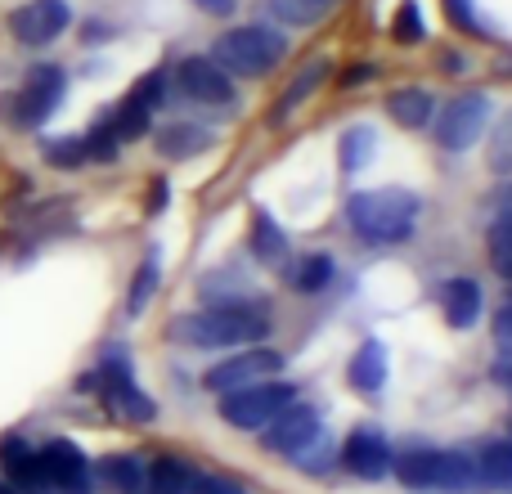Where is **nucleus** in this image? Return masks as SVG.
<instances>
[{
    "label": "nucleus",
    "mask_w": 512,
    "mask_h": 494,
    "mask_svg": "<svg viewBox=\"0 0 512 494\" xmlns=\"http://www.w3.org/2000/svg\"><path fill=\"white\" fill-rule=\"evenodd\" d=\"M167 90H171L167 72H162V68H153V72H144V77L131 86V99H135V104H144V108H149V113H158V108L167 104Z\"/></svg>",
    "instance_id": "c9c22d12"
},
{
    "label": "nucleus",
    "mask_w": 512,
    "mask_h": 494,
    "mask_svg": "<svg viewBox=\"0 0 512 494\" xmlns=\"http://www.w3.org/2000/svg\"><path fill=\"white\" fill-rule=\"evenodd\" d=\"M441 310H445V324L459 328V333L477 328L481 310H486V297H481V283H477V279H468V274L450 279V283L441 288Z\"/></svg>",
    "instance_id": "a211bd4d"
},
{
    "label": "nucleus",
    "mask_w": 512,
    "mask_h": 494,
    "mask_svg": "<svg viewBox=\"0 0 512 494\" xmlns=\"http://www.w3.org/2000/svg\"><path fill=\"white\" fill-rule=\"evenodd\" d=\"M108 122H113L117 140H122V144H135V140H144V135H149L153 113H149V108H144V104H135L131 95H126L122 104H117V113L108 117Z\"/></svg>",
    "instance_id": "c756f323"
},
{
    "label": "nucleus",
    "mask_w": 512,
    "mask_h": 494,
    "mask_svg": "<svg viewBox=\"0 0 512 494\" xmlns=\"http://www.w3.org/2000/svg\"><path fill=\"white\" fill-rule=\"evenodd\" d=\"M292 400H297V387L279 373V378H265V382H252V387L216 396V414H221V423L230 427V432L256 436V432H265Z\"/></svg>",
    "instance_id": "423d86ee"
},
{
    "label": "nucleus",
    "mask_w": 512,
    "mask_h": 494,
    "mask_svg": "<svg viewBox=\"0 0 512 494\" xmlns=\"http://www.w3.org/2000/svg\"><path fill=\"white\" fill-rule=\"evenodd\" d=\"M490 122V95L486 90H463L436 113V144L445 153H468L486 135Z\"/></svg>",
    "instance_id": "6e6552de"
},
{
    "label": "nucleus",
    "mask_w": 512,
    "mask_h": 494,
    "mask_svg": "<svg viewBox=\"0 0 512 494\" xmlns=\"http://www.w3.org/2000/svg\"><path fill=\"white\" fill-rule=\"evenodd\" d=\"M490 207H495V216H499V212H512V176L504 180V185H499V194L490 198Z\"/></svg>",
    "instance_id": "c03bdc74"
},
{
    "label": "nucleus",
    "mask_w": 512,
    "mask_h": 494,
    "mask_svg": "<svg viewBox=\"0 0 512 494\" xmlns=\"http://www.w3.org/2000/svg\"><path fill=\"white\" fill-rule=\"evenodd\" d=\"M41 468H45V481H50V494H95L99 486L95 463L68 436H54V441L41 445Z\"/></svg>",
    "instance_id": "9b49d317"
},
{
    "label": "nucleus",
    "mask_w": 512,
    "mask_h": 494,
    "mask_svg": "<svg viewBox=\"0 0 512 494\" xmlns=\"http://www.w3.org/2000/svg\"><path fill=\"white\" fill-rule=\"evenodd\" d=\"M342 0H270V14L288 27H310L319 18H328Z\"/></svg>",
    "instance_id": "c85d7f7f"
},
{
    "label": "nucleus",
    "mask_w": 512,
    "mask_h": 494,
    "mask_svg": "<svg viewBox=\"0 0 512 494\" xmlns=\"http://www.w3.org/2000/svg\"><path fill=\"white\" fill-rule=\"evenodd\" d=\"M283 364H288V360H283L274 346H265V342L239 346L234 355H221V360L203 373V387L212 391V396H225V391H239V387H252V382L279 378Z\"/></svg>",
    "instance_id": "0eeeda50"
},
{
    "label": "nucleus",
    "mask_w": 512,
    "mask_h": 494,
    "mask_svg": "<svg viewBox=\"0 0 512 494\" xmlns=\"http://www.w3.org/2000/svg\"><path fill=\"white\" fill-rule=\"evenodd\" d=\"M0 494H23V490H14V486H9L5 477H0Z\"/></svg>",
    "instance_id": "09e8293b"
},
{
    "label": "nucleus",
    "mask_w": 512,
    "mask_h": 494,
    "mask_svg": "<svg viewBox=\"0 0 512 494\" xmlns=\"http://www.w3.org/2000/svg\"><path fill=\"white\" fill-rule=\"evenodd\" d=\"M216 68H225L230 77H243V81H256L265 72H274L283 59H288V36L274 32L265 23H248V27H234L216 41L212 50Z\"/></svg>",
    "instance_id": "20e7f679"
},
{
    "label": "nucleus",
    "mask_w": 512,
    "mask_h": 494,
    "mask_svg": "<svg viewBox=\"0 0 512 494\" xmlns=\"http://www.w3.org/2000/svg\"><path fill=\"white\" fill-rule=\"evenodd\" d=\"M373 77H378L373 63H355L351 72H342V86H360V81H373Z\"/></svg>",
    "instance_id": "37998d69"
},
{
    "label": "nucleus",
    "mask_w": 512,
    "mask_h": 494,
    "mask_svg": "<svg viewBox=\"0 0 512 494\" xmlns=\"http://www.w3.org/2000/svg\"><path fill=\"white\" fill-rule=\"evenodd\" d=\"M391 477L409 494H436L441 490V450H436V445H418V450L396 454Z\"/></svg>",
    "instance_id": "dca6fc26"
},
{
    "label": "nucleus",
    "mask_w": 512,
    "mask_h": 494,
    "mask_svg": "<svg viewBox=\"0 0 512 494\" xmlns=\"http://www.w3.org/2000/svg\"><path fill=\"white\" fill-rule=\"evenodd\" d=\"M41 158L59 171H72V167H81V162H90L81 135H50V140H41Z\"/></svg>",
    "instance_id": "2f4dec72"
},
{
    "label": "nucleus",
    "mask_w": 512,
    "mask_h": 494,
    "mask_svg": "<svg viewBox=\"0 0 512 494\" xmlns=\"http://www.w3.org/2000/svg\"><path fill=\"white\" fill-rule=\"evenodd\" d=\"M5 27L18 45H27V50H45V45H54L72 27V5L68 0H27V5L9 9Z\"/></svg>",
    "instance_id": "9d476101"
},
{
    "label": "nucleus",
    "mask_w": 512,
    "mask_h": 494,
    "mask_svg": "<svg viewBox=\"0 0 512 494\" xmlns=\"http://www.w3.org/2000/svg\"><path fill=\"white\" fill-rule=\"evenodd\" d=\"M337 463H342V472H351L355 481H369V486H378V481L391 477V463H396V450H391L387 432L373 423H360L346 432L342 450H337Z\"/></svg>",
    "instance_id": "1a4fd4ad"
},
{
    "label": "nucleus",
    "mask_w": 512,
    "mask_h": 494,
    "mask_svg": "<svg viewBox=\"0 0 512 494\" xmlns=\"http://www.w3.org/2000/svg\"><path fill=\"white\" fill-rule=\"evenodd\" d=\"M387 117L405 131H423L427 122L436 117V99L427 86H400L387 95Z\"/></svg>",
    "instance_id": "412c9836"
},
{
    "label": "nucleus",
    "mask_w": 512,
    "mask_h": 494,
    "mask_svg": "<svg viewBox=\"0 0 512 494\" xmlns=\"http://www.w3.org/2000/svg\"><path fill=\"white\" fill-rule=\"evenodd\" d=\"M81 387H99V396L108 400V409H113L117 418H126V423H135V427H144V423H153V418H158L153 396L140 387V378H135L131 346H122V342H108L104 346L95 373H90V378H81Z\"/></svg>",
    "instance_id": "7ed1b4c3"
},
{
    "label": "nucleus",
    "mask_w": 512,
    "mask_h": 494,
    "mask_svg": "<svg viewBox=\"0 0 512 494\" xmlns=\"http://www.w3.org/2000/svg\"><path fill=\"white\" fill-rule=\"evenodd\" d=\"M270 337V310L261 301H234V306H203L171 324V342L194 351H239Z\"/></svg>",
    "instance_id": "f257e3e1"
},
{
    "label": "nucleus",
    "mask_w": 512,
    "mask_h": 494,
    "mask_svg": "<svg viewBox=\"0 0 512 494\" xmlns=\"http://www.w3.org/2000/svg\"><path fill=\"white\" fill-rule=\"evenodd\" d=\"M486 158H490V171H495L499 180H508V176H512V108L495 122V131H490Z\"/></svg>",
    "instance_id": "473e14b6"
},
{
    "label": "nucleus",
    "mask_w": 512,
    "mask_h": 494,
    "mask_svg": "<svg viewBox=\"0 0 512 494\" xmlns=\"http://www.w3.org/2000/svg\"><path fill=\"white\" fill-rule=\"evenodd\" d=\"M387 378H391L387 346H382L378 337L360 342V351H355L351 364H346V382H351V391H355V396H364V400H373V396H382Z\"/></svg>",
    "instance_id": "2eb2a0df"
},
{
    "label": "nucleus",
    "mask_w": 512,
    "mask_h": 494,
    "mask_svg": "<svg viewBox=\"0 0 512 494\" xmlns=\"http://www.w3.org/2000/svg\"><path fill=\"white\" fill-rule=\"evenodd\" d=\"M333 459H337V450H333V441H328V432H324L315 445H310V450H301L297 459H292V468L319 477V472H328V463H333Z\"/></svg>",
    "instance_id": "e433bc0d"
},
{
    "label": "nucleus",
    "mask_w": 512,
    "mask_h": 494,
    "mask_svg": "<svg viewBox=\"0 0 512 494\" xmlns=\"http://www.w3.org/2000/svg\"><path fill=\"white\" fill-rule=\"evenodd\" d=\"M189 468L180 454H158L153 463H144V494H189Z\"/></svg>",
    "instance_id": "4be33fe9"
},
{
    "label": "nucleus",
    "mask_w": 512,
    "mask_h": 494,
    "mask_svg": "<svg viewBox=\"0 0 512 494\" xmlns=\"http://www.w3.org/2000/svg\"><path fill=\"white\" fill-rule=\"evenodd\" d=\"M63 95H68V72L59 63H32L23 77V86L0 95V117L18 131H36L59 113Z\"/></svg>",
    "instance_id": "39448f33"
},
{
    "label": "nucleus",
    "mask_w": 512,
    "mask_h": 494,
    "mask_svg": "<svg viewBox=\"0 0 512 494\" xmlns=\"http://www.w3.org/2000/svg\"><path fill=\"white\" fill-rule=\"evenodd\" d=\"M490 378L512 396V346H495V364H490Z\"/></svg>",
    "instance_id": "ea45409f"
},
{
    "label": "nucleus",
    "mask_w": 512,
    "mask_h": 494,
    "mask_svg": "<svg viewBox=\"0 0 512 494\" xmlns=\"http://www.w3.org/2000/svg\"><path fill=\"white\" fill-rule=\"evenodd\" d=\"M113 36V27H104V23H86V45L90 41H108Z\"/></svg>",
    "instance_id": "49530a36"
},
{
    "label": "nucleus",
    "mask_w": 512,
    "mask_h": 494,
    "mask_svg": "<svg viewBox=\"0 0 512 494\" xmlns=\"http://www.w3.org/2000/svg\"><path fill=\"white\" fill-rule=\"evenodd\" d=\"M203 14H212V18H230L234 9H239V0H194Z\"/></svg>",
    "instance_id": "79ce46f5"
},
{
    "label": "nucleus",
    "mask_w": 512,
    "mask_h": 494,
    "mask_svg": "<svg viewBox=\"0 0 512 494\" xmlns=\"http://www.w3.org/2000/svg\"><path fill=\"white\" fill-rule=\"evenodd\" d=\"M418 194L400 185H382V189H360L346 198V225L364 247H400L414 239L418 230Z\"/></svg>",
    "instance_id": "f03ea898"
},
{
    "label": "nucleus",
    "mask_w": 512,
    "mask_h": 494,
    "mask_svg": "<svg viewBox=\"0 0 512 494\" xmlns=\"http://www.w3.org/2000/svg\"><path fill=\"white\" fill-rule=\"evenodd\" d=\"M391 36H396L400 45H418L427 36V23H423V9L414 5V0H400L396 18H391Z\"/></svg>",
    "instance_id": "f704fd0d"
},
{
    "label": "nucleus",
    "mask_w": 512,
    "mask_h": 494,
    "mask_svg": "<svg viewBox=\"0 0 512 494\" xmlns=\"http://www.w3.org/2000/svg\"><path fill=\"white\" fill-rule=\"evenodd\" d=\"M477 463V486L495 490V494H512V436H490L477 445L472 454Z\"/></svg>",
    "instance_id": "6ab92c4d"
},
{
    "label": "nucleus",
    "mask_w": 512,
    "mask_h": 494,
    "mask_svg": "<svg viewBox=\"0 0 512 494\" xmlns=\"http://www.w3.org/2000/svg\"><path fill=\"white\" fill-rule=\"evenodd\" d=\"M373 153H378V131H373V126L355 122L337 135V162H342V171H351V176L369 167Z\"/></svg>",
    "instance_id": "a878e982"
},
{
    "label": "nucleus",
    "mask_w": 512,
    "mask_h": 494,
    "mask_svg": "<svg viewBox=\"0 0 512 494\" xmlns=\"http://www.w3.org/2000/svg\"><path fill=\"white\" fill-rule=\"evenodd\" d=\"M158 283H162V252L158 247H149L144 252V261H140V270H135V279H131V292H126V315H144L149 310V301H153V292H158Z\"/></svg>",
    "instance_id": "bb28decb"
},
{
    "label": "nucleus",
    "mask_w": 512,
    "mask_h": 494,
    "mask_svg": "<svg viewBox=\"0 0 512 494\" xmlns=\"http://www.w3.org/2000/svg\"><path fill=\"white\" fill-rule=\"evenodd\" d=\"M333 279H337V265H333V256H324V252H310V256H301L297 265H288V288L301 292V297H319Z\"/></svg>",
    "instance_id": "393cba45"
},
{
    "label": "nucleus",
    "mask_w": 512,
    "mask_h": 494,
    "mask_svg": "<svg viewBox=\"0 0 512 494\" xmlns=\"http://www.w3.org/2000/svg\"><path fill=\"white\" fill-rule=\"evenodd\" d=\"M486 247H490V265H495V274H504V279L512 283V212H499L495 221H490Z\"/></svg>",
    "instance_id": "7c9ffc66"
},
{
    "label": "nucleus",
    "mask_w": 512,
    "mask_h": 494,
    "mask_svg": "<svg viewBox=\"0 0 512 494\" xmlns=\"http://www.w3.org/2000/svg\"><path fill=\"white\" fill-rule=\"evenodd\" d=\"M153 149H158V158H167V162H189L203 149H212V131L198 122H167L158 131V140H153Z\"/></svg>",
    "instance_id": "aec40b11"
},
{
    "label": "nucleus",
    "mask_w": 512,
    "mask_h": 494,
    "mask_svg": "<svg viewBox=\"0 0 512 494\" xmlns=\"http://www.w3.org/2000/svg\"><path fill=\"white\" fill-rule=\"evenodd\" d=\"M256 436H261L265 450L283 454V459H297L301 450H310V445L324 436V418H319V409H310V405H301V400H292V405L283 409V414L274 418L265 432H256Z\"/></svg>",
    "instance_id": "f8f14e48"
},
{
    "label": "nucleus",
    "mask_w": 512,
    "mask_h": 494,
    "mask_svg": "<svg viewBox=\"0 0 512 494\" xmlns=\"http://www.w3.org/2000/svg\"><path fill=\"white\" fill-rule=\"evenodd\" d=\"M324 77H328V63H324V59H315L306 72H297V77L288 81V90H283V95H279V104L270 108V122H274V126H283V122H288V117L297 113V108L306 104V99L315 95L319 86H324Z\"/></svg>",
    "instance_id": "5701e85b"
},
{
    "label": "nucleus",
    "mask_w": 512,
    "mask_h": 494,
    "mask_svg": "<svg viewBox=\"0 0 512 494\" xmlns=\"http://www.w3.org/2000/svg\"><path fill=\"white\" fill-rule=\"evenodd\" d=\"M176 86L185 99L207 108H230L234 104V77L225 68H216L212 54H189L176 68Z\"/></svg>",
    "instance_id": "ddd939ff"
},
{
    "label": "nucleus",
    "mask_w": 512,
    "mask_h": 494,
    "mask_svg": "<svg viewBox=\"0 0 512 494\" xmlns=\"http://www.w3.org/2000/svg\"><path fill=\"white\" fill-rule=\"evenodd\" d=\"M248 247H252L256 261L270 265V270H288V265H292V243H288V234H283V225L274 221L265 207H252Z\"/></svg>",
    "instance_id": "f3484780"
},
{
    "label": "nucleus",
    "mask_w": 512,
    "mask_h": 494,
    "mask_svg": "<svg viewBox=\"0 0 512 494\" xmlns=\"http://www.w3.org/2000/svg\"><path fill=\"white\" fill-rule=\"evenodd\" d=\"M508 436H512V418H508Z\"/></svg>",
    "instance_id": "8fccbe9b"
},
{
    "label": "nucleus",
    "mask_w": 512,
    "mask_h": 494,
    "mask_svg": "<svg viewBox=\"0 0 512 494\" xmlns=\"http://www.w3.org/2000/svg\"><path fill=\"white\" fill-rule=\"evenodd\" d=\"M81 140H86V158L90 162H113L117 153H122V140H117V131H113V122H108V117H99V122L90 126Z\"/></svg>",
    "instance_id": "72a5a7b5"
},
{
    "label": "nucleus",
    "mask_w": 512,
    "mask_h": 494,
    "mask_svg": "<svg viewBox=\"0 0 512 494\" xmlns=\"http://www.w3.org/2000/svg\"><path fill=\"white\" fill-rule=\"evenodd\" d=\"M189 494H248V490L234 486L230 477H216V472H194L189 477Z\"/></svg>",
    "instance_id": "4c0bfd02"
},
{
    "label": "nucleus",
    "mask_w": 512,
    "mask_h": 494,
    "mask_svg": "<svg viewBox=\"0 0 512 494\" xmlns=\"http://www.w3.org/2000/svg\"><path fill=\"white\" fill-rule=\"evenodd\" d=\"M477 463L468 450H441V490L436 494H477Z\"/></svg>",
    "instance_id": "cd10ccee"
},
{
    "label": "nucleus",
    "mask_w": 512,
    "mask_h": 494,
    "mask_svg": "<svg viewBox=\"0 0 512 494\" xmlns=\"http://www.w3.org/2000/svg\"><path fill=\"white\" fill-rule=\"evenodd\" d=\"M0 477L23 494H50V481H45V468H41V450L18 432L0 436Z\"/></svg>",
    "instance_id": "4468645a"
},
{
    "label": "nucleus",
    "mask_w": 512,
    "mask_h": 494,
    "mask_svg": "<svg viewBox=\"0 0 512 494\" xmlns=\"http://www.w3.org/2000/svg\"><path fill=\"white\" fill-rule=\"evenodd\" d=\"M162 207H167V180H158V185H153V194H149V216H158Z\"/></svg>",
    "instance_id": "a18cd8bd"
},
{
    "label": "nucleus",
    "mask_w": 512,
    "mask_h": 494,
    "mask_svg": "<svg viewBox=\"0 0 512 494\" xmlns=\"http://www.w3.org/2000/svg\"><path fill=\"white\" fill-rule=\"evenodd\" d=\"M490 333H495V346H512V301L495 310V319H490Z\"/></svg>",
    "instance_id": "a19ab883"
},
{
    "label": "nucleus",
    "mask_w": 512,
    "mask_h": 494,
    "mask_svg": "<svg viewBox=\"0 0 512 494\" xmlns=\"http://www.w3.org/2000/svg\"><path fill=\"white\" fill-rule=\"evenodd\" d=\"M95 481H104L113 494H144V459L140 454H108L99 459Z\"/></svg>",
    "instance_id": "b1692460"
},
{
    "label": "nucleus",
    "mask_w": 512,
    "mask_h": 494,
    "mask_svg": "<svg viewBox=\"0 0 512 494\" xmlns=\"http://www.w3.org/2000/svg\"><path fill=\"white\" fill-rule=\"evenodd\" d=\"M445 9H450L454 27H463V32H472V36H486L481 32V18H477V5H472V0H445Z\"/></svg>",
    "instance_id": "58836bf2"
},
{
    "label": "nucleus",
    "mask_w": 512,
    "mask_h": 494,
    "mask_svg": "<svg viewBox=\"0 0 512 494\" xmlns=\"http://www.w3.org/2000/svg\"><path fill=\"white\" fill-rule=\"evenodd\" d=\"M441 72H463V54H441Z\"/></svg>",
    "instance_id": "de8ad7c7"
}]
</instances>
